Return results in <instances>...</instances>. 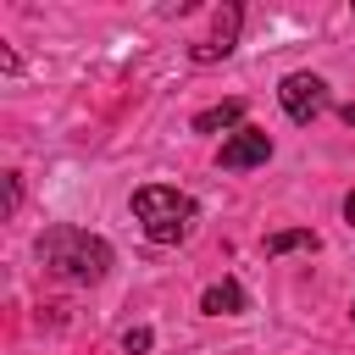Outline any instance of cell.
I'll return each mask as SVG.
<instances>
[{
  "label": "cell",
  "mask_w": 355,
  "mask_h": 355,
  "mask_svg": "<svg viewBox=\"0 0 355 355\" xmlns=\"http://www.w3.org/2000/svg\"><path fill=\"white\" fill-rule=\"evenodd\" d=\"M39 261L67 283H100L111 272V244L83 233V227H72V222H61V227H50L39 239Z\"/></svg>",
  "instance_id": "cell-1"
},
{
  "label": "cell",
  "mask_w": 355,
  "mask_h": 355,
  "mask_svg": "<svg viewBox=\"0 0 355 355\" xmlns=\"http://www.w3.org/2000/svg\"><path fill=\"white\" fill-rule=\"evenodd\" d=\"M133 216H139V227H144L150 244H183L194 233V216L200 211H194V200L183 189L144 183V189H133Z\"/></svg>",
  "instance_id": "cell-2"
},
{
  "label": "cell",
  "mask_w": 355,
  "mask_h": 355,
  "mask_svg": "<svg viewBox=\"0 0 355 355\" xmlns=\"http://www.w3.org/2000/svg\"><path fill=\"white\" fill-rule=\"evenodd\" d=\"M277 100H283L288 122H316V116L327 111V78H316V72H288V78L277 83Z\"/></svg>",
  "instance_id": "cell-3"
},
{
  "label": "cell",
  "mask_w": 355,
  "mask_h": 355,
  "mask_svg": "<svg viewBox=\"0 0 355 355\" xmlns=\"http://www.w3.org/2000/svg\"><path fill=\"white\" fill-rule=\"evenodd\" d=\"M266 161H272V133L266 128H233L216 150L222 172H250V166H266Z\"/></svg>",
  "instance_id": "cell-4"
},
{
  "label": "cell",
  "mask_w": 355,
  "mask_h": 355,
  "mask_svg": "<svg viewBox=\"0 0 355 355\" xmlns=\"http://www.w3.org/2000/svg\"><path fill=\"white\" fill-rule=\"evenodd\" d=\"M239 22H244V11H239V6H222V11H216V28H211V39H205V44H194L189 55H194L200 67H211V61L233 55V44H239Z\"/></svg>",
  "instance_id": "cell-5"
},
{
  "label": "cell",
  "mask_w": 355,
  "mask_h": 355,
  "mask_svg": "<svg viewBox=\"0 0 355 355\" xmlns=\"http://www.w3.org/2000/svg\"><path fill=\"white\" fill-rule=\"evenodd\" d=\"M200 311H205V316H239V311H244V288H239L233 277H222V283H211V288L200 294Z\"/></svg>",
  "instance_id": "cell-6"
},
{
  "label": "cell",
  "mask_w": 355,
  "mask_h": 355,
  "mask_svg": "<svg viewBox=\"0 0 355 355\" xmlns=\"http://www.w3.org/2000/svg\"><path fill=\"white\" fill-rule=\"evenodd\" d=\"M244 116V100H222V105H211V111H200L194 116V133H216V128H233Z\"/></svg>",
  "instance_id": "cell-7"
},
{
  "label": "cell",
  "mask_w": 355,
  "mask_h": 355,
  "mask_svg": "<svg viewBox=\"0 0 355 355\" xmlns=\"http://www.w3.org/2000/svg\"><path fill=\"white\" fill-rule=\"evenodd\" d=\"M266 255H288V250H316V233L311 227H283V233H266V244H261Z\"/></svg>",
  "instance_id": "cell-8"
},
{
  "label": "cell",
  "mask_w": 355,
  "mask_h": 355,
  "mask_svg": "<svg viewBox=\"0 0 355 355\" xmlns=\"http://www.w3.org/2000/svg\"><path fill=\"white\" fill-rule=\"evenodd\" d=\"M150 344H155V333H150V327H128V333H122V349H128V355H144Z\"/></svg>",
  "instance_id": "cell-9"
},
{
  "label": "cell",
  "mask_w": 355,
  "mask_h": 355,
  "mask_svg": "<svg viewBox=\"0 0 355 355\" xmlns=\"http://www.w3.org/2000/svg\"><path fill=\"white\" fill-rule=\"evenodd\" d=\"M17 205H22V178L6 172V211H17Z\"/></svg>",
  "instance_id": "cell-10"
},
{
  "label": "cell",
  "mask_w": 355,
  "mask_h": 355,
  "mask_svg": "<svg viewBox=\"0 0 355 355\" xmlns=\"http://www.w3.org/2000/svg\"><path fill=\"white\" fill-rule=\"evenodd\" d=\"M0 72H22V61H17V50H6V44H0Z\"/></svg>",
  "instance_id": "cell-11"
},
{
  "label": "cell",
  "mask_w": 355,
  "mask_h": 355,
  "mask_svg": "<svg viewBox=\"0 0 355 355\" xmlns=\"http://www.w3.org/2000/svg\"><path fill=\"white\" fill-rule=\"evenodd\" d=\"M344 222H349V227H355V194H349V200H344Z\"/></svg>",
  "instance_id": "cell-12"
},
{
  "label": "cell",
  "mask_w": 355,
  "mask_h": 355,
  "mask_svg": "<svg viewBox=\"0 0 355 355\" xmlns=\"http://www.w3.org/2000/svg\"><path fill=\"white\" fill-rule=\"evenodd\" d=\"M338 116H344V122H349V128H355V105H344V111H338Z\"/></svg>",
  "instance_id": "cell-13"
},
{
  "label": "cell",
  "mask_w": 355,
  "mask_h": 355,
  "mask_svg": "<svg viewBox=\"0 0 355 355\" xmlns=\"http://www.w3.org/2000/svg\"><path fill=\"white\" fill-rule=\"evenodd\" d=\"M349 311H355V305H349Z\"/></svg>",
  "instance_id": "cell-14"
}]
</instances>
